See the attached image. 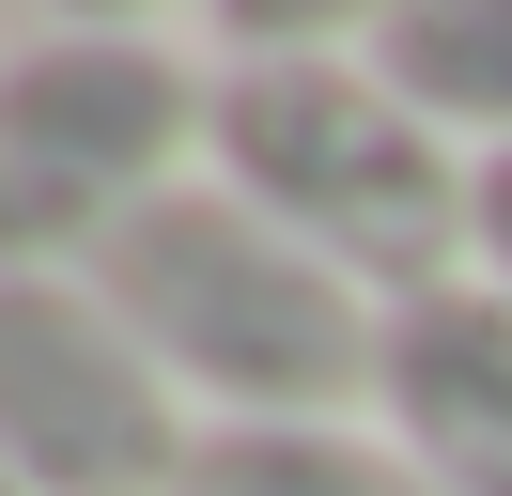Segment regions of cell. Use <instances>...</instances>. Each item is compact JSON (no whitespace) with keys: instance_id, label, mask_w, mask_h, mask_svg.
<instances>
[{"instance_id":"cell-1","label":"cell","mask_w":512,"mask_h":496,"mask_svg":"<svg viewBox=\"0 0 512 496\" xmlns=\"http://www.w3.org/2000/svg\"><path fill=\"white\" fill-rule=\"evenodd\" d=\"M202 171L249 217H280L311 264H342L373 310H419V295H450L481 264V155L373 62V31L357 47H249V62H218Z\"/></svg>"},{"instance_id":"cell-2","label":"cell","mask_w":512,"mask_h":496,"mask_svg":"<svg viewBox=\"0 0 512 496\" xmlns=\"http://www.w3.org/2000/svg\"><path fill=\"white\" fill-rule=\"evenodd\" d=\"M94 295L125 310V341L187 388L202 434H264V419H342L373 403V341L388 310L357 295L342 264L249 217L218 171H187L171 202H140L125 233L94 248Z\"/></svg>"},{"instance_id":"cell-3","label":"cell","mask_w":512,"mask_h":496,"mask_svg":"<svg viewBox=\"0 0 512 496\" xmlns=\"http://www.w3.org/2000/svg\"><path fill=\"white\" fill-rule=\"evenodd\" d=\"M202 124H218V78L171 31L63 16L0 47V279H94V248L187 186Z\"/></svg>"},{"instance_id":"cell-4","label":"cell","mask_w":512,"mask_h":496,"mask_svg":"<svg viewBox=\"0 0 512 496\" xmlns=\"http://www.w3.org/2000/svg\"><path fill=\"white\" fill-rule=\"evenodd\" d=\"M202 419L94 279H0V481L16 496H187Z\"/></svg>"},{"instance_id":"cell-5","label":"cell","mask_w":512,"mask_h":496,"mask_svg":"<svg viewBox=\"0 0 512 496\" xmlns=\"http://www.w3.org/2000/svg\"><path fill=\"white\" fill-rule=\"evenodd\" d=\"M373 434L435 496H512V295L481 264L450 279V295L388 310V341H373Z\"/></svg>"},{"instance_id":"cell-6","label":"cell","mask_w":512,"mask_h":496,"mask_svg":"<svg viewBox=\"0 0 512 496\" xmlns=\"http://www.w3.org/2000/svg\"><path fill=\"white\" fill-rule=\"evenodd\" d=\"M373 62L466 155H512V0H388V16H373Z\"/></svg>"},{"instance_id":"cell-7","label":"cell","mask_w":512,"mask_h":496,"mask_svg":"<svg viewBox=\"0 0 512 496\" xmlns=\"http://www.w3.org/2000/svg\"><path fill=\"white\" fill-rule=\"evenodd\" d=\"M187 496H435V481L357 419H264V434H202Z\"/></svg>"},{"instance_id":"cell-8","label":"cell","mask_w":512,"mask_h":496,"mask_svg":"<svg viewBox=\"0 0 512 496\" xmlns=\"http://www.w3.org/2000/svg\"><path fill=\"white\" fill-rule=\"evenodd\" d=\"M481 279L512 295V155H481Z\"/></svg>"},{"instance_id":"cell-9","label":"cell","mask_w":512,"mask_h":496,"mask_svg":"<svg viewBox=\"0 0 512 496\" xmlns=\"http://www.w3.org/2000/svg\"><path fill=\"white\" fill-rule=\"evenodd\" d=\"M0 496H16V481H0Z\"/></svg>"}]
</instances>
